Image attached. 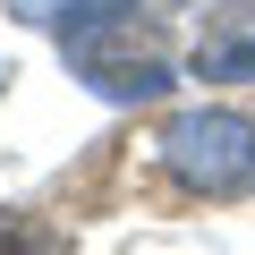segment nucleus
I'll use <instances>...</instances> for the list:
<instances>
[{"label": "nucleus", "instance_id": "nucleus-1", "mask_svg": "<svg viewBox=\"0 0 255 255\" xmlns=\"http://www.w3.org/2000/svg\"><path fill=\"white\" fill-rule=\"evenodd\" d=\"M153 162L179 179V196H247L255 187V119L238 111H187L153 136Z\"/></svg>", "mask_w": 255, "mask_h": 255}]
</instances>
